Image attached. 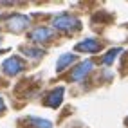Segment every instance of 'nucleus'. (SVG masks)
<instances>
[{
  "mask_svg": "<svg viewBox=\"0 0 128 128\" xmlns=\"http://www.w3.org/2000/svg\"><path fill=\"white\" fill-rule=\"evenodd\" d=\"M52 27L58 31H63V32H76L81 29V20L69 13H62L52 18Z\"/></svg>",
  "mask_w": 128,
  "mask_h": 128,
  "instance_id": "nucleus-1",
  "label": "nucleus"
},
{
  "mask_svg": "<svg viewBox=\"0 0 128 128\" xmlns=\"http://www.w3.org/2000/svg\"><path fill=\"white\" fill-rule=\"evenodd\" d=\"M22 70H25V62L20 56H9L2 62V72L6 76H16Z\"/></svg>",
  "mask_w": 128,
  "mask_h": 128,
  "instance_id": "nucleus-2",
  "label": "nucleus"
},
{
  "mask_svg": "<svg viewBox=\"0 0 128 128\" xmlns=\"http://www.w3.org/2000/svg\"><path fill=\"white\" fill-rule=\"evenodd\" d=\"M29 22H31V18L27 14L14 13V14H11L9 18H7V29L11 32H24L29 27Z\"/></svg>",
  "mask_w": 128,
  "mask_h": 128,
  "instance_id": "nucleus-3",
  "label": "nucleus"
},
{
  "mask_svg": "<svg viewBox=\"0 0 128 128\" xmlns=\"http://www.w3.org/2000/svg\"><path fill=\"white\" fill-rule=\"evenodd\" d=\"M54 38V29L45 27V25H36L34 29L29 32V40L34 42V44H44Z\"/></svg>",
  "mask_w": 128,
  "mask_h": 128,
  "instance_id": "nucleus-4",
  "label": "nucleus"
},
{
  "mask_svg": "<svg viewBox=\"0 0 128 128\" xmlns=\"http://www.w3.org/2000/svg\"><path fill=\"white\" fill-rule=\"evenodd\" d=\"M92 69H94V62H92V60H85V62H81L78 67H74V70L70 72V81H74V83L83 81L92 72Z\"/></svg>",
  "mask_w": 128,
  "mask_h": 128,
  "instance_id": "nucleus-5",
  "label": "nucleus"
},
{
  "mask_svg": "<svg viewBox=\"0 0 128 128\" xmlns=\"http://www.w3.org/2000/svg\"><path fill=\"white\" fill-rule=\"evenodd\" d=\"M74 50H78V52H87V54H96V52L101 50V42L96 40V38H85L83 42L76 44Z\"/></svg>",
  "mask_w": 128,
  "mask_h": 128,
  "instance_id": "nucleus-6",
  "label": "nucleus"
},
{
  "mask_svg": "<svg viewBox=\"0 0 128 128\" xmlns=\"http://www.w3.org/2000/svg\"><path fill=\"white\" fill-rule=\"evenodd\" d=\"M63 94H65V88L63 87H56L52 88L44 99V105L49 106V108H58L60 105H62V101H63Z\"/></svg>",
  "mask_w": 128,
  "mask_h": 128,
  "instance_id": "nucleus-7",
  "label": "nucleus"
},
{
  "mask_svg": "<svg viewBox=\"0 0 128 128\" xmlns=\"http://www.w3.org/2000/svg\"><path fill=\"white\" fill-rule=\"evenodd\" d=\"M76 60H78V56H76L74 52H63L56 60V72H63L65 69H69Z\"/></svg>",
  "mask_w": 128,
  "mask_h": 128,
  "instance_id": "nucleus-8",
  "label": "nucleus"
},
{
  "mask_svg": "<svg viewBox=\"0 0 128 128\" xmlns=\"http://www.w3.org/2000/svg\"><path fill=\"white\" fill-rule=\"evenodd\" d=\"M22 52H24L25 58H29V60H40L42 56L45 54V50L40 49V47H24Z\"/></svg>",
  "mask_w": 128,
  "mask_h": 128,
  "instance_id": "nucleus-9",
  "label": "nucleus"
},
{
  "mask_svg": "<svg viewBox=\"0 0 128 128\" xmlns=\"http://www.w3.org/2000/svg\"><path fill=\"white\" fill-rule=\"evenodd\" d=\"M29 123L34 128H52V123L44 117H29Z\"/></svg>",
  "mask_w": 128,
  "mask_h": 128,
  "instance_id": "nucleus-10",
  "label": "nucleus"
},
{
  "mask_svg": "<svg viewBox=\"0 0 128 128\" xmlns=\"http://www.w3.org/2000/svg\"><path fill=\"white\" fill-rule=\"evenodd\" d=\"M119 52H121V49H119V47H116V49H110L108 52L103 56V60H101V62H103L105 65H112V63H114V60L117 58V54H119Z\"/></svg>",
  "mask_w": 128,
  "mask_h": 128,
  "instance_id": "nucleus-11",
  "label": "nucleus"
},
{
  "mask_svg": "<svg viewBox=\"0 0 128 128\" xmlns=\"http://www.w3.org/2000/svg\"><path fill=\"white\" fill-rule=\"evenodd\" d=\"M4 110H6V103H4V99H2V98H0V114H2V112H4Z\"/></svg>",
  "mask_w": 128,
  "mask_h": 128,
  "instance_id": "nucleus-12",
  "label": "nucleus"
},
{
  "mask_svg": "<svg viewBox=\"0 0 128 128\" xmlns=\"http://www.w3.org/2000/svg\"><path fill=\"white\" fill-rule=\"evenodd\" d=\"M126 121H128V119H126Z\"/></svg>",
  "mask_w": 128,
  "mask_h": 128,
  "instance_id": "nucleus-13",
  "label": "nucleus"
}]
</instances>
